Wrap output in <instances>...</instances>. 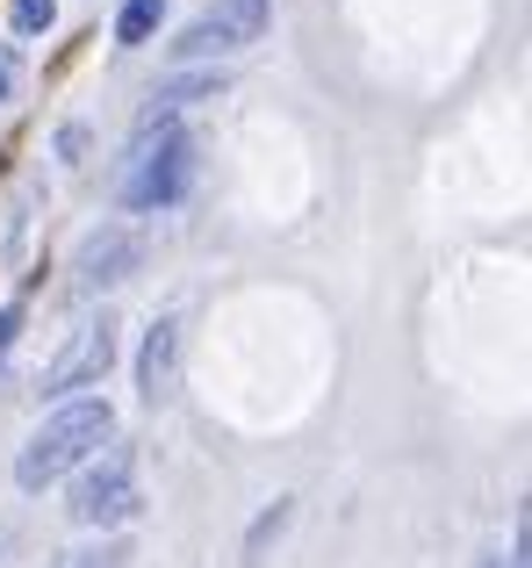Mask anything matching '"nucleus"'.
Segmentation results:
<instances>
[{"label": "nucleus", "instance_id": "11", "mask_svg": "<svg viewBox=\"0 0 532 568\" xmlns=\"http://www.w3.org/2000/svg\"><path fill=\"white\" fill-rule=\"evenodd\" d=\"M8 94H14V58L0 51V101H8Z\"/></svg>", "mask_w": 532, "mask_h": 568}, {"label": "nucleus", "instance_id": "5", "mask_svg": "<svg viewBox=\"0 0 532 568\" xmlns=\"http://www.w3.org/2000/svg\"><path fill=\"white\" fill-rule=\"evenodd\" d=\"M72 526H123L130 511H137V483H130V460L109 454L101 468H86L80 483H72Z\"/></svg>", "mask_w": 532, "mask_h": 568}, {"label": "nucleus", "instance_id": "7", "mask_svg": "<svg viewBox=\"0 0 532 568\" xmlns=\"http://www.w3.org/2000/svg\"><path fill=\"white\" fill-rule=\"evenodd\" d=\"M137 388H144V403H166L173 388H181V324H173V317H158L152 332H144Z\"/></svg>", "mask_w": 532, "mask_h": 568}, {"label": "nucleus", "instance_id": "4", "mask_svg": "<svg viewBox=\"0 0 532 568\" xmlns=\"http://www.w3.org/2000/svg\"><path fill=\"white\" fill-rule=\"evenodd\" d=\"M109 367H115V317H94V324H80V332H72L65 346L51 353V367H43V396L94 388Z\"/></svg>", "mask_w": 532, "mask_h": 568}, {"label": "nucleus", "instance_id": "12", "mask_svg": "<svg viewBox=\"0 0 532 568\" xmlns=\"http://www.w3.org/2000/svg\"><path fill=\"white\" fill-rule=\"evenodd\" d=\"M8 338H14V310H0V353H8Z\"/></svg>", "mask_w": 532, "mask_h": 568}, {"label": "nucleus", "instance_id": "8", "mask_svg": "<svg viewBox=\"0 0 532 568\" xmlns=\"http://www.w3.org/2000/svg\"><path fill=\"white\" fill-rule=\"evenodd\" d=\"M158 14H166V0H123V14H115V43H152Z\"/></svg>", "mask_w": 532, "mask_h": 568}, {"label": "nucleus", "instance_id": "1", "mask_svg": "<svg viewBox=\"0 0 532 568\" xmlns=\"http://www.w3.org/2000/svg\"><path fill=\"white\" fill-rule=\"evenodd\" d=\"M109 432H115V410H109V403H94V396H86V403H65V410H58L51 425L22 446L14 483H22V489H43V483H58V475H72L101 439H109Z\"/></svg>", "mask_w": 532, "mask_h": 568}, {"label": "nucleus", "instance_id": "9", "mask_svg": "<svg viewBox=\"0 0 532 568\" xmlns=\"http://www.w3.org/2000/svg\"><path fill=\"white\" fill-rule=\"evenodd\" d=\"M14 29H22V37H37V29H51L58 22V0H14Z\"/></svg>", "mask_w": 532, "mask_h": 568}, {"label": "nucleus", "instance_id": "2", "mask_svg": "<svg viewBox=\"0 0 532 568\" xmlns=\"http://www.w3.org/2000/svg\"><path fill=\"white\" fill-rule=\"evenodd\" d=\"M187 181H195V138L187 130H137V152H130V173H123V202L130 209H166L181 202Z\"/></svg>", "mask_w": 532, "mask_h": 568}, {"label": "nucleus", "instance_id": "6", "mask_svg": "<svg viewBox=\"0 0 532 568\" xmlns=\"http://www.w3.org/2000/svg\"><path fill=\"white\" fill-rule=\"evenodd\" d=\"M137 231H123V223H109V231H94L80 252H72V281L80 288H109V281H123L130 266H137Z\"/></svg>", "mask_w": 532, "mask_h": 568}, {"label": "nucleus", "instance_id": "10", "mask_svg": "<svg viewBox=\"0 0 532 568\" xmlns=\"http://www.w3.org/2000/svg\"><path fill=\"white\" fill-rule=\"evenodd\" d=\"M475 568H525V532H519V547H511V555H482Z\"/></svg>", "mask_w": 532, "mask_h": 568}, {"label": "nucleus", "instance_id": "3", "mask_svg": "<svg viewBox=\"0 0 532 568\" xmlns=\"http://www.w3.org/2000/svg\"><path fill=\"white\" fill-rule=\"evenodd\" d=\"M266 0H209V8L195 14V22L181 29V43L173 51L181 58H216V51H245V43L266 37Z\"/></svg>", "mask_w": 532, "mask_h": 568}]
</instances>
